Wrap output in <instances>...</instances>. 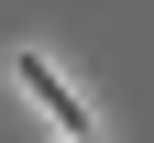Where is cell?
<instances>
[{"mask_svg": "<svg viewBox=\"0 0 154 143\" xmlns=\"http://www.w3.org/2000/svg\"><path fill=\"white\" fill-rule=\"evenodd\" d=\"M0 77H11V99H22V110L44 121L55 143H99V110H88V99H77V77L55 66L44 44H11V55H0Z\"/></svg>", "mask_w": 154, "mask_h": 143, "instance_id": "cell-1", "label": "cell"}]
</instances>
